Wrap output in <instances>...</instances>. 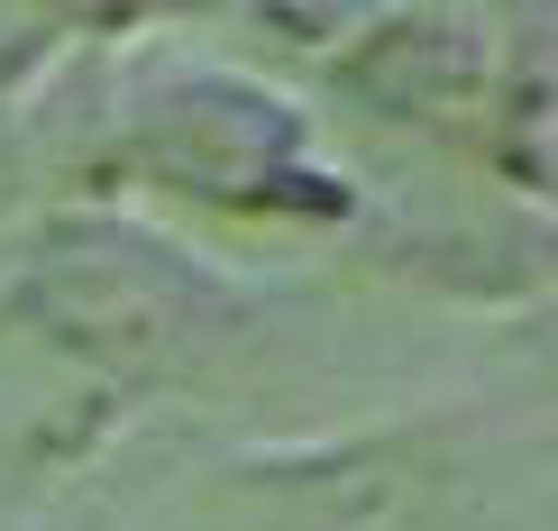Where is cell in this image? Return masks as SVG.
Instances as JSON below:
<instances>
[]
</instances>
